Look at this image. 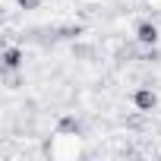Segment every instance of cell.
I'll return each mask as SVG.
<instances>
[{"instance_id":"6da1fadb","label":"cell","mask_w":161,"mask_h":161,"mask_svg":"<svg viewBox=\"0 0 161 161\" xmlns=\"http://www.w3.org/2000/svg\"><path fill=\"white\" fill-rule=\"evenodd\" d=\"M133 104H136L139 111H152V108L158 104V98H155V92H152V89H139V92L133 95Z\"/></svg>"},{"instance_id":"7a4b0ae2","label":"cell","mask_w":161,"mask_h":161,"mask_svg":"<svg viewBox=\"0 0 161 161\" xmlns=\"http://www.w3.org/2000/svg\"><path fill=\"white\" fill-rule=\"evenodd\" d=\"M136 38H139V44H155L158 41V29L152 22H139L136 25Z\"/></svg>"},{"instance_id":"3957f363","label":"cell","mask_w":161,"mask_h":161,"mask_svg":"<svg viewBox=\"0 0 161 161\" xmlns=\"http://www.w3.org/2000/svg\"><path fill=\"white\" fill-rule=\"evenodd\" d=\"M19 63H22V51H19V47H7V51H3V66H7V69H16Z\"/></svg>"},{"instance_id":"277c9868","label":"cell","mask_w":161,"mask_h":161,"mask_svg":"<svg viewBox=\"0 0 161 161\" xmlns=\"http://www.w3.org/2000/svg\"><path fill=\"white\" fill-rule=\"evenodd\" d=\"M60 130H66V133H79V120H73V117H66V120L60 123Z\"/></svg>"},{"instance_id":"5b68a950","label":"cell","mask_w":161,"mask_h":161,"mask_svg":"<svg viewBox=\"0 0 161 161\" xmlns=\"http://www.w3.org/2000/svg\"><path fill=\"white\" fill-rule=\"evenodd\" d=\"M19 7H22V10H35V7H38V0H19Z\"/></svg>"}]
</instances>
